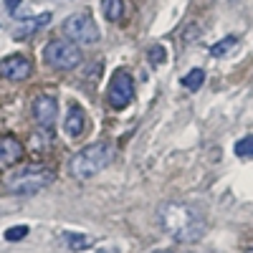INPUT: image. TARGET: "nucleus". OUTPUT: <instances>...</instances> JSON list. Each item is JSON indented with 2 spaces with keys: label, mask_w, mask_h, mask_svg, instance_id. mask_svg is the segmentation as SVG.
<instances>
[{
  "label": "nucleus",
  "mask_w": 253,
  "mask_h": 253,
  "mask_svg": "<svg viewBox=\"0 0 253 253\" xmlns=\"http://www.w3.org/2000/svg\"><path fill=\"white\" fill-rule=\"evenodd\" d=\"M31 76V61L23 53H13L0 61V79L8 81H26Z\"/></svg>",
  "instance_id": "obj_7"
},
{
  "label": "nucleus",
  "mask_w": 253,
  "mask_h": 253,
  "mask_svg": "<svg viewBox=\"0 0 253 253\" xmlns=\"http://www.w3.org/2000/svg\"><path fill=\"white\" fill-rule=\"evenodd\" d=\"M147 61H150L152 66H160V63H165V61H167V51H165V46H162V43H155L150 51H147Z\"/></svg>",
  "instance_id": "obj_17"
},
{
  "label": "nucleus",
  "mask_w": 253,
  "mask_h": 253,
  "mask_svg": "<svg viewBox=\"0 0 253 253\" xmlns=\"http://www.w3.org/2000/svg\"><path fill=\"white\" fill-rule=\"evenodd\" d=\"M43 61L51 69L58 71H71L76 66H81L84 53L81 48L74 43V41H51V43L43 48Z\"/></svg>",
  "instance_id": "obj_3"
},
{
  "label": "nucleus",
  "mask_w": 253,
  "mask_h": 253,
  "mask_svg": "<svg viewBox=\"0 0 253 253\" xmlns=\"http://www.w3.org/2000/svg\"><path fill=\"white\" fill-rule=\"evenodd\" d=\"M61 238H63L69 251H84V248L91 246V238L84 236V233H71V230H66V233H61Z\"/></svg>",
  "instance_id": "obj_13"
},
{
  "label": "nucleus",
  "mask_w": 253,
  "mask_h": 253,
  "mask_svg": "<svg viewBox=\"0 0 253 253\" xmlns=\"http://www.w3.org/2000/svg\"><path fill=\"white\" fill-rule=\"evenodd\" d=\"M157 218H160L162 228L180 243L200 241L208 230L200 210L193 208V205H185V203H165L160 208Z\"/></svg>",
  "instance_id": "obj_1"
},
{
  "label": "nucleus",
  "mask_w": 253,
  "mask_h": 253,
  "mask_svg": "<svg viewBox=\"0 0 253 253\" xmlns=\"http://www.w3.org/2000/svg\"><path fill=\"white\" fill-rule=\"evenodd\" d=\"M51 180H53V172L51 170H28L23 175L13 177L5 190H8L10 195H36L43 187H48Z\"/></svg>",
  "instance_id": "obj_6"
},
{
  "label": "nucleus",
  "mask_w": 253,
  "mask_h": 253,
  "mask_svg": "<svg viewBox=\"0 0 253 253\" xmlns=\"http://www.w3.org/2000/svg\"><path fill=\"white\" fill-rule=\"evenodd\" d=\"M63 33H66L69 41L74 43H81V46H91L99 41V26L94 23V18L89 13H74L63 20Z\"/></svg>",
  "instance_id": "obj_4"
},
{
  "label": "nucleus",
  "mask_w": 253,
  "mask_h": 253,
  "mask_svg": "<svg viewBox=\"0 0 253 253\" xmlns=\"http://www.w3.org/2000/svg\"><path fill=\"white\" fill-rule=\"evenodd\" d=\"M246 253H253V248H248V251H246Z\"/></svg>",
  "instance_id": "obj_20"
},
{
  "label": "nucleus",
  "mask_w": 253,
  "mask_h": 253,
  "mask_svg": "<svg viewBox=\"0 0 253 253\" xmlns=\"http://www.w3.org/2000/svg\"><path fill=\"white\" fill-rule=\"evenodd\" d=\"M203 81H205V71L203 69H193V71H187L185 79H182V86L187 91H198L203 86Z\"/></svg>",
  "instance_id": "obj_15"
},
{
  "label": "nucleus",
  "mask_w": 253,
  "mask_h": 253,
  "mask_svg": "<svg viewBox=\"0 0 253 253\" xmlns=\"http://www.w3.org/2000/svg\"><path fill=\"white\" fill-rule=\"evenodd\" d=\"M114 144L109 142H96V144H89L84 147L81 152H76L69 162V170L76 180H91L94 175H99L101 170L114 162Z\"/></svg>",
  "instance_id": "obj_2"
},
{
  "label": "nucleus",
  "mask_w": 253,
  "mask_h": 253,
  "mask_svg": "<svg viewBox=\"0 0 253 253\" xmlns=\"http://www.w3.org/2000/svg\"><path fill=\"white\" fill-rule=\"evenodd\" d=\"M48 20H51V13H41L38 18H28V20H20V23L13 28V38H28L33 36L36 31H41L43 26H48Z\"/></svg>",
  "instance_id": "obj_11"
},
{
  "label": "nucleus",
  "mask_w": 253,
  "mask_h": 253,
  "mask_svg": "<svg viewBox=\"0 0 253 253\" xmlns=\"http://www.w3.org/2000/svg\"><path fill=\"white\" fill-rule=\"evenodd\" d=\"M84 129H86V114H84V109L74 101L69 107V112H66V119H63V132H66L71 139H76V137L84 134Z\"/></svg>",
  "instance_id": "obj_9"
},
{
  "label": "nucleus",
  "mask_w": 253,
  "mask_h": 253,
  "mask_svg": "<svg viewBox=\"0 0 253 253\" xmlns=\"http://www.w3.org/2000/svg\"><path fill=\"white\" fill-rule=\"evenodd\" d=\"M107 99H109V107L112 109H126L134 99V79L129 71L124 69H117L112 74V81H109V91H107Z\"/></svg>",
  "instance_id": "obj_5"
},
{
  "label": "nucleus",
  "mask_w": 253,
  "mask_h": 253,
  "mask_svg": "<svg viewBox=\"0 0 253 253\" xmlns=\"http://www.w3.org/2000/svg\"><path fill=\"white\" fill-rule=\"evenodd\" d=\"M56 114H58V104L53 96L48 94H41L33 99V119L38 122L41 129H51L53 122H56Z\"/></svg>",
  "instance_id": "obj_8"
},
{
  "label": "nucleus",
  "mask_w": 253,
  "mask_h": 253,
  "mask_svg": "<svg viewBox=\"0 0 253 253\" xmlns=\"http://www.w3.org/2000/svg\"><path fill=\"white\" fill-rule=\"evenodd\" d=\"M233 152H236V157H253V134H246L243 139H238L236 144H233Z\"/></svg>",
  "instance_id": "obj_16"
},
{
  "label": "nucleus",
  "mask_w": 253,
  "mask_h": 253,
  "mask_svg": "<svg viewBox=\"0 0 253 253\" xmlns=\"http://www.w3.org/2000/svg\"><path fill=\"white\" fill-rule=\"evenodd\" d=\"M23 157V144H20L13 134L0 137V167H10Z\"/></svg>",
  "instance_id": "obj_10"
},
{
  "label": "nucleus",
  "mask_w": 253,
  "mask_h": 253,
  "mask_svg": "<svg viewBox=\"0 0 253 253\" xmlns=\"http://www.w3.org/2000/svg\"><path fill=\"white\" fill-rule=\"evenodd\" d=\"M101 13H104L107 20L117 23V20L124 18V3L122 0H101Z\"/></svg>",
  "instance_id": "obj_12"
},
{
  "label": "nucleus",
  "mask_w": 253,
  "mask_h": 253,
  "mask_svg": "<svg viewBox=\"0 0 253 253\" xmlns=\"http://www.w3.org/2000/svg\"><path fill=\"white\" fill-rule=\"evenodd\" d=\"M20 3H23V0H5V8H8V10H15Z\"/></svg>",
  "instance_id": "obj_19"
},
{
  "label": "nucleus",
  "mask_w": 253,
  "mask_h": 253,
  "mask_svg": "<svg viewBox=\"0 0 253 253\" xmlns=\"http://www.w3.org/2000/svg\"><path fill=\"white\" fill-rule=\"evenodd\" d=\"M230 3H236V0H230Z\"/></svg>",
  "instance_id": "obj_21"
},
{
  "label": "nucleus",
  "mask_w": 253,
  "mask_h": 253,
  "mask_svg": "<svg viewBox=\"0 0 253 253\" xmlns=\"http://www.w3.org/2000/svg\"><path fill=\"white\" fill-rule=\"evenodd\" d=\"M236 46H238V38L236 36H225L223 41H218V43L210 48V56H213V58H223L225 53H230Z\"/></svg>",
  "instance_id": "obj_14"
},
{
  "label": "nucleus",
  "mask_w": 253,
  "mask_h": 253,
  "mask_svg": "<svg viewBox=\"0 0 253 253\" xmlns=\"http://www.w3.org/2000/svg\"><path fill=\"white\" fill-rule=\"evenodd\" d=\"M26 236H28V225H13V228L5 230V241H10V243L23 241Z\"/></svg>",
  "instance_id": "obj_18"
}]
</instances>
